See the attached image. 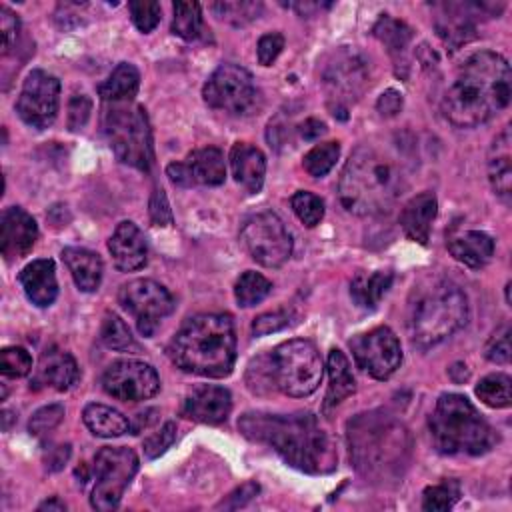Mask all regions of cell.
Here are the masks:
<instances>
[{
  "label": "cell",
  "instance_id": "5",
  "mask_svg": "<svg viewBox=\"0 0 512 512\" xmlns=\"http://www.w3.org/2000/svg\"><path fill=\"white\" fill-rule=\"evenodd\" d=\"M466 322L468 298L458 284L442 276H426L414 286L406 324L416 346H436L464 328Z\"/></svg>",
  "mask_w": 512,
  "mask_h": 512
},
{
  "label": "cell",
  "instance_id": "58",
  "mask_svg": "<svg viewBox=\"0 0 512 512\" xmlns=\"http://www.w3.org/2000/svg\"><path fill=\"white\" fill-rule=\"evenodd\" d=\"M40 510H66V506L58 500H50V502H44L40 504Z\"/></svg>",
  "mask_w": 512,
  "mask_h": 512
},
{
  "label": "cell",
  "instance_id": "39",
  "mask_svg": "<svg viewBox=\"0 0 512 512\" xmlns=\"http://www.w3.org/2000/svg\"><path fill=\"white\" fill-rule=\"evenodd\" d=\"M338 156H340V144L338 142H322V144L314 146L310 152H306L302 164H304V170L310 176L322 178L324 174H328L332 170Z\"/></svg>",
  "mask_w": 512,
  "mask_h": 512
},
{
  "label": "cell",
  "instance_id": "50",
  "mask_svg": "<svg viewBox=\"0 0 512 512\" xmlns=\"http://www.w3.org/2000/svg\"><path fill=\"white\" fill-rule=\"evenodd\" d=\"M282 48H284V36L280 32H270V34L260 36L258 46H256L258 62L264 66H270L278 58Z\"/></svg>",
  "mask_w": 512,
  "mask_h": 512
},
{
  "label": "cell",
  "instance_id": "44",
  "mask_svg": "<svg viewBox=\"0 0 512 512\" xmlns=\"http://www.w3.org/2000/svg\"><path fill=\"white\" fill-rule=\"evenodd\" d=\"M128 10H130V16H132L134 26H136L140 32H144V34L152 32V30L158 26L160 14H162L160 4L154 2V0L130 2V4H128Z\"/></svg>",
  "mask_w": 512,
  "mask_h": 512
},
{
  "label": "cell",
  "instance_id": "54",
  "mask_svg": "<svg viewBox=\"0 0 512 512\" xmlns=\"http://www.w3.org/2000/svg\"><path fill=\"white\" fill-rule=\"evenodd\" d=\"M258 494V484L256 482H246L242 484L240 488H236L226 502H222L220 506H226V508H238L242 504H246L248 500H252V496Z\"/></svg>",
  "mask_w": 512,
  "mask_h": 512
},
{
  "label": "cell",
  "instance_id": "19",
  "mask_svg": "<svg viewBox=\"0 0 512 512\" xmlns=\"http://www.w3.org/2000/svg\"><path fill=\"white\" fill-rule=\"evenodd\" d=\"M38 238L36 220L22 208L12 206L0 218V250L6 260L26 256Z\"/></svg>",
  "mask_w": 512,
  "mask_h": 512
},
{
  "label": "cell",
  "instance_id": "21",
  "mask_svg": "<svg viewBox=\"0 0 512 512\" xmlns=\"http://www.w3.org/2000/svg\"><path fill=\"white\" fill-rule=\"evenodd\" d=\"M108 250L116 268L122 272H134L142 268L148 260L146 238L142 230L130 220H124L116 226L108 240Z\"/></svg>",
  "mask_w": 512,
  "mask_h": 512
},
{
  "label": "cell",
  "instance_id": "29",
  "mask_svg": "<svg viewBox=\"0 0 512 512\" xmlns=\"http://www.w3.org/2000/svg\"><path fill=\"white\" fill-rule=\"evenodd\" d=\"M62 260L66 264V268L70 270L76 286L82 292H94L98 290L100 282H102V260L98 254L86 250V248H64L62 250Z\"/></svg>",
  "mask_w": 512,
  "mask_h": 512
},
{
  "label": "cell",
  "instance_id": "11",
  "mask_svg": "<svg viewBox=\"0 0 512 512\" xmlns=\"http://www.w3.org/2000/svg\"><path fill=\"white\" fill-rule=\"evenodd\" d=\"M138 470V456L124 446H104L94 456V488L90 502L96 510H114Z\"/></svg>",
  "mask_w": 512,
  "mask_h": 512
},
{
  "label": "cell",
  "instance_id": "40",
  "mask_svg": "<svg viewBox=\"0 0 512 512\" xmlns=\"http://www.w3.org/2000/svg\"><path fill=\"white\" fill-rule=\"evenodd\" d=\"M290 206L298 220L308 228H314L324 218V200L308 190H298L290 198Z\"/></svg>",
  "mask_w": 512,
  "mask_h": 512
},
{
  "label": "cell",
  "instance_id": "47",
  "mask_svg": "<svg viewBox=\"0 0 512 512\" xmlns=\"http://www.w3.org/2000/svg\"><path fill=\"white\" fill-rule=\"evenodd\" d=\"M484 354L490 362L496 364H508L510 356H512V346H510V326H502L498 328L492 338L488 340Z\"/></svg>",
  "mask_w": 512,
  "mask_h": 512
},
{
  "label": "cell",
  "instance_id": "37",
  "mask_svg": "<svg viewBox=\"0 0 512 512\" xmlns=\"http://www.w3.org/2000/svg\"><path fill=\"white\" fill-rule=\"evenodd\" d=\"M270 290H272V284L268 278H264L258 272L248 270L236 280L234 296L240 306L248 308V306H256L258 302H262L270 294Z\"/></svg>",
  "mask_w": 512,
  "mask_h": 512
},
{
  "label": "cell",
  "instance_id": "24",
  "mask_svg": "<svg viewBox=\"0 0 512 512\" xmlns=\"http://www.w3.org/2000/svg\"><path fill=\"white\" fill-rule=\"evenodd\" d=\"M230 166L234 180L250 194L260 192L266 176V158L264 154L246 142H238L230 150Z\"/></svg>",
  "mask_w": 512,
  "mask_h": 512
},
{
  "label": "cell",
  "instance_id": "28",
  "mask_svg": "<svg viewBox=\"0 0 512 512\" xmlns=\"http://www.w3.org/2000/svg\"><path fill=\"white\" fill-rule=\"evenodd\" d=\"M448 250L458 262L470 268H482L494 254V240L486 232L466 230L448 240Z\"/></svg>",
  "mask_w": 512,
  "mask_h": 512
},
{
  "label": "cell",
  "instance_id": "43",
  "mask_svg": "<svg viewBox=\"0 0 512 512\" xmlns=\"http://www.w3.org/2000/svg\"><path fill=\"white\" fill-rule=\"evenodd\" d=\"M0 370L4 376L20 378L32 370L30 354L20 346H8L0 354Z\"/></svg>",
  "mask_w": 512,
  "mask_h": 512
},
{
  "label": "cell",
  "instance_id": "57",
  "mask_svg": "<svg viewBox=\"0 0 512 512\" xmlns=\"http://www.w3.org/2000/svg\"><path fill=\"white\" fill-rule=\"evenodd\" d=\"M70 456V446H56L48 452L46 456V462H48V468L50 470H58Z\"/></svg>",
  "mask_w": 512,
  "mask_h": 512
},
{
  "label": "cell",
  "instance_id": "45",
  "mask_svg": "<svg viewBox=\"0 0 512 512\" xmlns=\"http://www.w3.org/2000/svg\"><path fill=\"white\" fill-rule=\"evenodd\" d=\"M246 380H248V388L256 394H264L262 388H268V390L276 388L274 378H272V368H270V354L258 356L256 360L250 362Z\"/></svg>",
  "mask_w": 512,
  "mask_h": 512
},
{
  "label": "cell",
  "instance_id": "34",
  "mask_svg": "<svg viewBox=\"0 0 512 512\" xmlns=\"http://www.w3.org/2000/svg\"><path fill=\"white\" fill-rule=\"evenodd\" d=\"M172 32L188 42L206 40L208 30L202 20V10L198 2H174L172 4Z\"/></svg>",
  "mask_w": 512,
  "mask_h": 512
},
{
  "label": "cell",
  "instance_id": "25",
  "mask_svg": "<svg viewBox=\"0 0 512 512\" xmlns=\"http://www.w3.org/2000/svg\"><path fill=\"white\" fill-rule=\"evenodd\" d=\"M512 138L510 128H504L492 142L488 152V180L494 194L504 202H510L512 196Z\"/></svg>",
  "mask_w": 512,
  "mask_h": 512
},
{
  "label": "cell",
  "instance_id": "6",
  "mask_svg": "<svg viewBox=\"0 0 512 512\" xmlns=\"http://www.w3.org/2000/svg\"><path fill=\"white\" fill-rule=\"evenodd\" d=\"M430 432L442 454L478 456L488 452L496 434L474 404L462 394H442L430 416Z\"/></svg>",
  "mask_w": 512,
  "mask_h": 512
},
{
  "label": "cell",
  "instance_id": "12",
  "mask_svg": "<svg viewBox=\"0 0 512 512\" xmlns=\"http://www.w3.org/2000/svg\"><path fill=\"white\" fill-rule=\"evenodd\" d=\"M240 242L252 260L266 268L282 266L292 254V238L274 212H258L244 220Z\"/></svg>",
  "mask_w": 512,
  "mask_h": 512
},
{
  "label": "cell",
  "instance_id": "51",
  "mask_svg": "<svg viewBox=\"0 0 512 512\" xmlns=\"http://www.w3.org/2000/svg\"><path fill=\"white\" fill-rule=\"evenodd\" d=\"M288 322H290V314L284 310L266 312V314H260L258 318H254L252 332H254V336H264V334L282 330L284 326H288Z\"/></svg>",
  "mask_w": 512,
  "mask_h": 512
},
{
  "label": "cell",
  "instance_id": "42",
  "mask_svg": "<svg viewBox=\"0 0 512 512\" xmlns=\"http://www.w3.org/2000/svg\"><path fill=\"white\" fill-rule=\"evenodd\" d=\"M212 10L216 12L218 18L234 26H242L258 18V14L262 12V4L260 2H216L212 4Z\"/></svg>",
  "mask_w": 512,
  "mask_h": 512
},
{
  "label": "cell",
  "instance_id": "56",
  "mask_svg": "<svg viewBox=\"0 0 512 512\" xmlns=\"http://www.w3.org/2000/svg\"><path fill=\"white\" fill-rule=\"evenodd\" d=\"M326 132V126L324 122L316 120V118H308L304 120V124H300V136L304 140H316L318 136H322Z\"/></svg>",
  "mask_w": 512,
  "mask_h": 512
},
{
  "label": "cell",
  "instance_id": "14",
  "mask_svg": "<svg viewBox=\"0 0 512 512\" xmlns=\"http://www.w3.org/2000/svg\"><path fill=\"white\" fill-rule=\"evenodd\" d=\"M202 96L214 110L242 114L256 100L252 74L238 64H222L206 80Z\"/></svg>",
  "mask_w": 512,
  "mask_h": 512
},
{
  "label": "cell",
  "instance_id": "17",
  "mask_svg": "<svg viewBox=\"0 0 512 512\" xmlns=\"http://www.w3.org/2000/svg\"><path fill=\"white\" fill-rule=\"evenodd\" d=\"M104 390L124 402H140L152 398L160 390L156 370L140 360H118L110 364L102 376Z\"/></svg>",
  "mask_w": 512,
  "mask_h": 512
},
{
  "label": "cell",
  "instance_id": "16",
  "mask_svg": "<svg viewBox=\"0 0 512 512\" xmlns=\"http://www.w3.org/2000/svg\"><path fill=\"white\" fill-rule=\"evenodd\" d=\"M60 102V82L56 76L44 70H32L20 90L16 110L18 116L34 128H48L56 114Z\"/></svg>",
  "mask_w": 512,
  "mask_h": 512
},
{
  "label": "cell",
  "instance_id": "9",
  "mask_svg": "<svg viewBox=\"0 0 512 512\" xmlns=\"http://www.w3.org/2000/svg\"><path fill=\"white\" fill-rule=\"evenodd\" d=\"M274 386L294 398L312 394L322 380V358L318 348L304 338L282 342L270 352Z\"/></svg>",
  "mask_w": 512,
  "mask_h": 512
},
{
  "label": "cell",
  "instance_id": "48",
  "mask_svg": "<svg viewBox=\"0 0 512 512\" xmlns=\"http://www.w3.org/2000/svg\"><path fill=\"white\" fill-rule=\"evenodd\" d=\"M174 440H176V424L166 422L160 428V432H156V434H152L144 440V454L148 458H158L160 454H164L172 446Z\"/></svg>",
  "mask_w": 512,
  "mask_h": 512
},
{
  "label": "cell",
  "instance_id": "49",
  "mask_svg": "<svg viewBox=\"0 0 512 512\" xmlns=\"http://www.w3.org/2000/svg\"><path fill=\"white\" fill-rule=\"evenodd\" d=\"M92 112V100L86 94H74L68 104V128L80 130L86 126Z\"/></svg>",
  "mask_w": 512,
  "mask_h": 512
},
{
  "label": "cell",
  "instance_id": "3",
  "mask_svg": "<svg viewBox=\"0 0 512 512\" xmlns=\"http://www.w3.org/2000/svg\"><path fill=\"white\" fill-rule=\"evenodd\" d=\"M242 434L254 442L272 446L286 464L310 472L324 474L336 466V450L318 420L308 414H262L248 412L238 420Z\"/></svg>",
  "mask_w": 512,
  "mask_h": 512
},
{
  "label": "cell",
  "instance_id": "18",
  "mask_svg": "<svg viewBox=\"0 0 512 512\" xmlns=\"http://www.w3.org/2000/svg\"><path fill=\"white\" fill-rule=\"evenodd\" d=\"M166 174L178 186H192V184L218 186L226 178L224 156L214 146L200 148L190 152L184 162L168 164Z\"/></svg>",
  "mask_w": 512,
  "mask_h": 512
},
{
  "label": "cell",
  "instance_id": "27",
  "mask_svg": "<svg viewBox=\"0 0 512 512\" xmlns=\"http://www.w3.org/2000/svg\"><path fill=\"white\" fill-rule=\"evenodd\" d=\"M470 4H442V14L436 20L438 36L444 40L450 50L466 44L474 38V22L468 12Z\"/></svg>",
  "mask_w": 512,
  "mask_h": 512
},
{
  "label": "cell",
  "instance_id": "55",
  "mask_svg": "<svg viewBox=\"0 0 512 512\" xmlns=\"http://www.w3.org/2000/svg\"><path fill=\"white\" fill-rule=\"evenodd\" d=\"M378 110L382 116H396L402 108V94L396 90H386L380 98H378Z\"/></svg>",
  "mask_w": 512,
  "mask_h": 512
},
{
  "label": "cell",
  "instance_id": "2",
  "mask_svg": "<svg viewBox=\"0 0 512 512\" xmlns=\"http://www.w3.org/2000/svg\"><path fill=\"white\" fill-rule=\"evenodd\" d=\"M512 94L508 60L490 50L468 56L442 96V114L458 128H476L502 112Z\"/></svg>",
  "mask_w": 512,
  "mask_h": 512
},
{
  "label": "cell",
  "instance_id": "53",
  "mask_svg": "<svg viewBox=\"0 0 512 512\" xmlns=\"http://www.w3.org/2000/svg\"><path fill=\"white\" fill-rule=\"evenodd\" d=\"M150 218L158 226H166L172 222V212H170L164 190H158V188L154 190V194L150 198Z\"/></svg>",
  "mask_w": 512,
  "mask_h": 512
},
{
  "label": "cell",
  "instance_id": "13",
  "mask_svg": "<svg viewBox=\"0 0 512 512\" xmlns=\"http://www.w3.org/2000/svg\"><path fill=\"white\" fill-rule=\"evenodd\" d=\"M118 302L136 320V326L144 336H152L162 318L174 310L172 294L150 278H136L124 284L118 292Z\"/></svg>",
  "mask_w": 512,
  "mask_h": 512
},
{
  "label": "cell",
  "instance_id": "52",
  "mask_svg": "<svg viewBox=\"0 0 512 512\" xmlns=\"http://www.w3.org/2000/svg\"><path fill=\"white\" fill-rule=\"evenodd\" d=\"M18 30H20L18 16L8 6H2L0 8V36H2V52L4 54L10 52L12 44L16 42Z\"/></svg>",
  "mask_w": 512,
  "mask_h": 512
},
{
  "label": "cell",
  "instance_id": "4",
  "mask_svg": "<svg viewBox=\"0 0 512 512\" xmlns=\"http://www.w3.org/2000/svg\"><path fill=\"white\" fill-rule=\"evenodd\" d=\"M170 360L184 372L224 378L236 360V334L228 314H196L168 344Z\"/></svg>",
  "mask_w": 512,
  "mask_h": 512
},
{
  "label": "cell",
  "instance_id": "31",
  "mask_svg": "<svg viewBox=\"0 0 512 512\" xmlns=\"http://www.w3.org/2000/svg\"><path fill=\"white\" fill-rule=\"evenodd\" d=\"M328 374H330V384L324 398L326 410L340 404L344 398H348L356 390V382L350 372L348 358L338 348H332L328 354Z\"/></svg>",
  "mask_w": 512,
  "mask_h": 512
},
{
  "label": "cell",
  "instance_id": "15",
  "mask_svg": "<svg viewBox=\"0 0 512 512\" xmlns=\"http://www.w3.org/2000/svg\"><path fill=\"white\" fill-rule=\"evenodd\" d=\"M352 356L364 372L376 380L390 378L402 362V348L388 326L372 328L350 340Z\"/></svg>",
  "mask_w": 512,
  "mask_h": 512
},
{
  "label": "cell",
  "instance_id": "26",
  "mask_svg": "<svg viewBox=\"0 0 512 512\" xmlns=\"http://www.w3.org/2000/svg\"><path fill=\"white\" fill-rule=\"evenodd\" d=\"M76 380L78 364L72 354L58 348H50L42 354L36 372V384H44L54 390H68Z\"/></svg>",
  "mask_w": 512,
  "mask_h": 512
},
{
  "label": "cell",
  "instance_id": "8",
  "mask_svg": "<svg viewBox=\"0 0 512 512\" xmlns=\"http://www.w3.org/2000/svg\"><path fill=\"white\" fill-rule=\"evenodd\" d=\"M104 134L120 162L130 164L142 172L150 170L152 132L142 106L132 102L106 104Z\"/></svg>",
  "mask_w": 512,
  "mask_h": 512
},
{
  "label": "cell",
  "instance_id": "38",
  "mask_svg": "<svg viewBox=\"0 0 512 512\" xmlns=\"http://www.w3.org/2000/svg\"><path fill=\"white\" fill-rule=\"evenodd\" d=\"M100 338H102L104 346L110 350L130 352V350L138 348V344L134 342V336L130 334V328L124 324V320L110 312L104 316Z\"/></svg>",
  "mask_w": 512,
  "mask_h": 512
},
{
  "label": "cell",
  "instance_id": "22",
  "mask_svg": "<svg viewBox=\"0 0 512 512\" xmlns=\"http://www.w3.org/2000/svg\"><path fill=\"white\" fill-rule=\"evenodd\" d=\"M20 284L28 300L40 308L50 306L58 296L56 266L48 258L32 260L20 272Z\"/></svg>",
  "mask_w": 512,
  "mask_h": 512
},
{
  "label": "cell",
  "instance_id": "33",
  "mask_svg": "<svg viewBox=\"0 0 512 512\" xmlns=\"http://www.w3.org/2000/svg\"><path fill=\"white\" fill-rule=\"evenodd\" d=\"M82 418L88 430L100 438H116L130 430V422L118 410L104 404H88L82 412Z\"/></svg>",
  "mask_w": 512,
  "mask_h": 512
},
{
  "label": "cell",
  "instance_id": "1",
  "mask_svg": "<svg viewBox=\"0 0 512 512\" xmlns=\"http://www.w3.org/2000/svg\"><path fill=\"white\" fill-rule=\"evenodd\" d=\"M412 170L414 156L400 136L364 142L342 168L340 202L356 216L384 214L408 188Z\"/></svg>",
  "mask_w": 512,
  "mask_h": 512
},
{
  "label": "cell",
  "instance_id": "20",
  "mask_svg": "<svg viewBox=\"0 0 512 512\" xmlns=\"http://www.w3.org/2000/svg\"><path fill=\"white\" fill-rule=\"evenodd\" d=\"M230 410H232L230 392L222 386H210V384L192 388L186 394L184 406H182L184 416L202 424H220L228 418Z\"/></svg>",
  "mask_w": 512,
  "mask_h": 512
},
{
  "label": "cell",
  "instance_id": "46",
  "mask_svg": "<svg viewBox=\"0 0 512 512\" xmlns=\"http://www.w3.org/2000/svg\"><path fill=\"white\" fill-rule=\"evenodd\" d=\"M64 418V408L60 404H48L40 410H36L28 422V430L34 436H42L50 430H54Z\"/></svg>",
  "mask_w": 512,
  "mask_h": 512
},
{
  "label": "cell",
  "instance_id": "35",
  "mask_svg": "<svg viewBox=\"0 0 512 512\" xmlns=\"http://www.w3.org/2000/svg\"><path fill=\"white\" fill-rule=\"evenodd\" d=\"M476 396L490 408H508L512 404V380L506 374H488L476 386Z\"/></svg>",
  "mask_w": 512,
  "mask_h": 512
},
{
  "label": "cell",
  "instance_id": "32",
  "mask_svg": "<svg viewBox=\"0 0 512 512\" xmlns=\"http://www.w3.org/2000/svg\"><path fill=\"white\" fill-rule=\"evenodd\" d=\"M394 276L388 270L358 272L350 282V296L360 308H374L388 292Z\"/></svg>",
  "mask_w": 512,
  "mask_h": 512
},
{
  "label": "cell",
  "instance_id": "41",
  "mask_svg": "<svg viewBox=\"0 0 512 512\" xmlns=\"http://www.w3.org/2000/svg\"><path fill=\"white\" fill-rule=\"evenodd\" d=\"M460 490L458 484L448 480V482H440L434 486H428L422 494V508L428 512H438V510H450L454 506V502L458 500Z\"/></svg>",
  "mask_w": 512,
  "mask_h": 512
},
{
  "label": "cell",
  "instance_id": "10",
  "mask_svg": "<svg viewBox=\"0 0 512 512\" xmlns=\"http://www.w3.org/2000/svg\"><path fill=\"white\" fill-rule=\"evenodd\" d=\"M322 84L328 96V104L334 116L346 118V110L354 104L370 86L368 62L354 48H340L326 62L322 72Z\"/></svg>",
  "mask_w": 512,
  "mask_h": 512
},
{
  "label": "cell",
  "instance_id": "23",
  "mask_svg": "<svg viewBox=\"0 0 512 512\" xmlns=\"http://www.w3.org/2000/svg\"><path fill=\"white\" fill-rule=\"evenodd\" d=\"M438 212V202L436 196L432 192H422L416 194L414 198H410L400 214V226L404 230V234L426 246L428 244V236H430V226L436 218Z\"/></svg>",
  "mask_w": 512,
  "mask_h": 512
},
{
  "label": "cell",
  "instance_id": "7",
  "mask_svg": "<svg viewBox=\"0 0 512 512\" xmlns=\"http://www.w3.org/2000/svg\"><path fill=\"white\" fill-rule=\"evenodd\" d=\"M350 454L356 466L366 472H388L404 460L406 430L382 414H362L350 422Z\"/></svg>",
  "mask_w": 512,
  "mask_h": 512
},
{
  "label": "cell",
  "instance_id": "36",
  "mask_svg": "<svg viewBox=\"0 0 512 512\" xmlns=\"http://www.w3.org/2000/svg\"><path fill=\"white\" fill-rule=\"evenodd\" d=\"M374 36L392 52V54H402L410 40H412V28L404 24L402 20L390 18L388 14H382L380 20L374 26Z\"/></svg>",
  "mask_w": 512,
  "mask_h": 512
},
{
  "label": "cell",
  "instance_id": "30",
  "mask_svg": "<svg viewBox=\"0 0 512 512\" xmlns=\"http://www.w3.org/2000/svg\"><path fill=\"white\" fill-rule=\"evenodd\" d=\"M140 86V74L136 66L128 62H120L112 74L98 86V94L106 104L116 102H132Z\"/></svg>",
  "mask_w": 512,
  "mask_h": 512
}]
</instances>
